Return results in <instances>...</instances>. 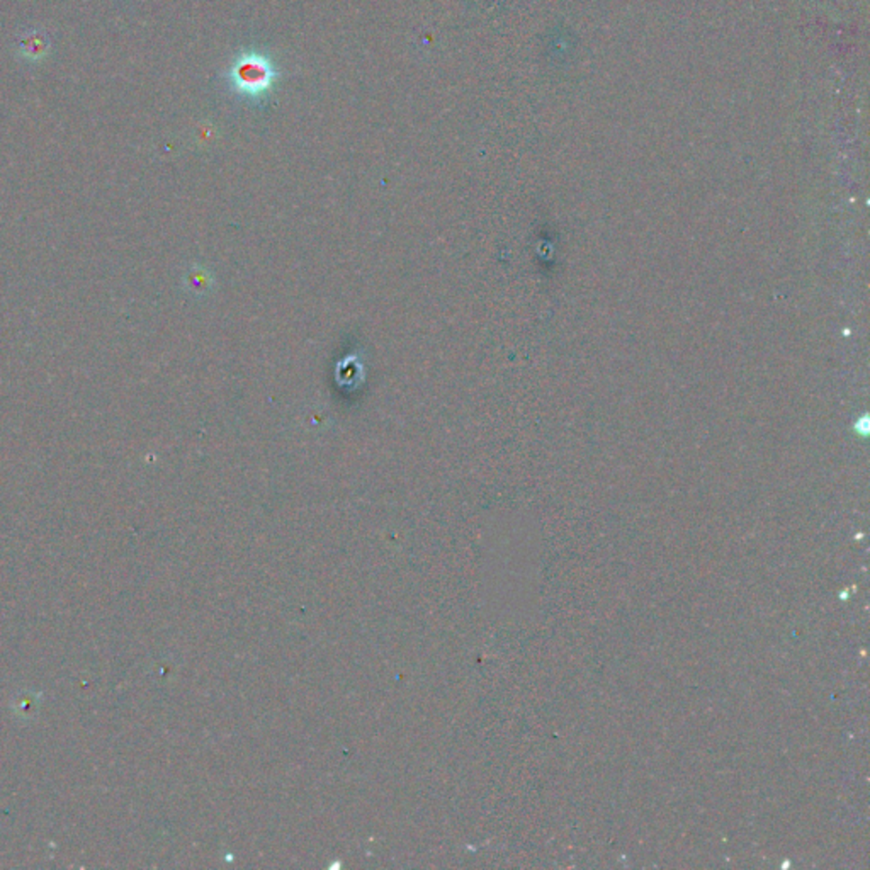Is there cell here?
Returning a JSON list of instances; mask_svg holds the SVG:
<instances>
[{
    "label": "cell",
    "instance_id": "obj_1",
    "mask_svg": "<svg viewBox=\"0 0 870 870\" xmlns=\"http://www.w3.org/2000/svg\"><path fill=\"white\" fill-rule=\"evenodd\" d=\"M229 87L242 99L257 103L273 91L279 70L273 60L259 51H244L229 65Z\"/></svg>",
    "mask_w": 870,
    "mask_h": 870
},
{
    "label": "cell",
    "instance_id": "obj_2",
    "mask_svg": "<svg viewBox=\"0 0 870 870\" xmlns=\"http://www.w3.org/2000/svg\"><path fill=\"white\" fill-rule=\"evenodd\" d=\"M19 45H21V51H22L24 57H28V58H40V57L45 55L48 41H46V38H43L41 32L31 31V32H28L19 41Z\"/></svg>",
    "mask_w": 870,
    "mask_h": 870
}]
</instances>
